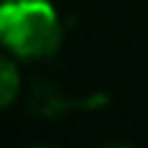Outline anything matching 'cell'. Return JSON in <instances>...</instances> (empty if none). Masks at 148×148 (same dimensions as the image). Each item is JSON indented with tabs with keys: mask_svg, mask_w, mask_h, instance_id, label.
Returning <instances> with one entry per match:
<instances>
[{
	"mask_svg": "<svg viewBox=\"0 0 148 148\" xmlns=\"http://www.w3.org/2000/svg\"><path fill=\"white\" fill-rule=\"evenodd\" d=\"M0 44L23 60L52 57L62 44V26L49 0H0Z\"/></svg>",
	"mask_w": 148,
	"mask_h": 148,
	"instance_id": "obj_1",
	"label": "cell"
},
{
	"mask_svg": "<svg viewBox=\"0 0 148 148\" xmlns=\"http://www.w3.org/2000/svg\"><path fill=\"white\" fill-rule=\"evenodd\" d=\"M18 88H21V73L16 62L0 55V112L16 101Z\"/></svg>",
	"mask_w": 148,
	"mask_h": 148,
	"instance_id": "obj_2",
	"label": "cell"
}]
</instances>
